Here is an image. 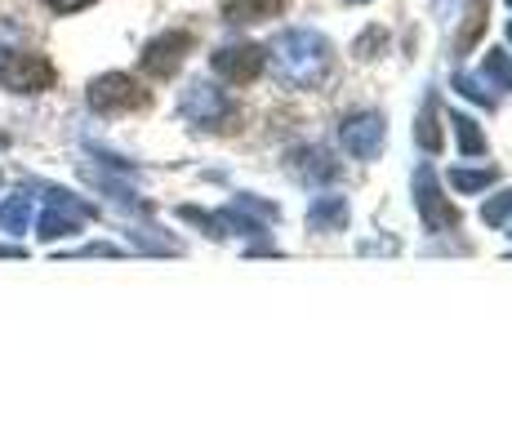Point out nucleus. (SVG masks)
<instances>
[{
  "label": "nucleus",
  "mask_w": 512,
  "mask_h": 445,
  "mask_svg": "<svg viewBox=\"0 0 512 445\" xmlns=\"http://www.w3.org/2000/svg\"><path fill=\"white\" fill-rule=\"evenodd\" d=\"M85 178H90V183H94L103 196H112L121 210H130V214H147V210H152V205H147L130 183H121V178H107V174H98V170H85Z\"/></svg>",
  "instance_id": "obj_15"
},
{
  "label": "nucleus",
  "mask_w": 512,
  "mask_h": 445,
  "mask_svg": "<svg viewBox=\"0 0 512 445\" xmlns=\"http://www.w3.org/2000/svg\"><path fill=\"white\" fill-rule=\"evenodd\" d=\"M192 54V32H161V36H152V41L143 45V54H139V67L147 76H156V81H165V76H174L183 67V58Z\"/></svg>",
  "instance_id": "obj_7"
},
{
  "label": "nucleus",
  "mask_w": 512,
  "mask_h": 445,
  "mask_svg": "<svg viewBox=\"0 0 512 445\" xmlns=\"http://www.w3.org/2000/svg\"><path fill=\"white\" fill-rule=\"evenodd\" d=\"M179 116L192 130H232L236 121V103L228 89H219L214 81H187L179 94Z\"/></svg>",
  "instance_id": "obj_3"
},
{
  "label": "nucleus",
  "mask_w": 512,
  "mask_h": 445,
  "mask_svg": "<svg viewBox=\"0 0 512 445\" xmlns=\"http://www.w3.org/2000/svg\"><path fill=\"white\" fill-rule=\"evenodd\" d=\"M147 89L139 76L130 72H103L94 76L90 89H85V103L94 107L98 116H121V112H139V107H147Z\"/></svg>",
  "instance_id": "obj_4"
},
{
  "label": "nucleus",
  "mask_w": 512,
  "mask_h": 445,
  "mask_svg": "<svg viewBox=\"0 0 512 445\" xmlns=\"http://www.w3.org/2000/svg\"><path fill=\"white\" fill-rule=\"evenodd\" d=\"M352 219V205H348V196L343 192H321V196H312V205H308V232H317V236H334V232H343Z\"/></svg>",
  "instance_id": "obj_10"
},
{
  "label": "nucleus",
  "mask_w": 512,
  "mask_h": 445,
  "mask_svg": "<svg viewBox=\"0 0 512 445\" xmlns=\"http://www.w3.org/2000/svg\"><path fill=\"white\" fill-rule=\"evenodd\" d=\"M415 210L423 219V232H432V236L459 232V210L450 205L446 187H441V178L432 165H419L415 170Z\"/></svg>",
  "instance_id": "obj_5"
},
{
  "label": "nucleus",
  "mask_w": 512,
  "mask_h": 445,
  "mask_svg": "<svg viewBox=\"0 0 512 445\" xmlns=\"http://www.w3.org/2000/svg\"><path fill=\"white\" fill-rule=\"evenodd\" d=\"M67 259H121V245H112V241H94V245H81V250H72Z\"/></svg>",
  "instance_id": "obj_25"
},
{
  "label": "nucleus",
  "mask_w": 512,
  "mask_h": 445,
  "mask_svg": "<svg viewBox=\"0 0 512 445\" xmlns=\"http://www.w3.org/2000/svg\"><path fill=\"white\" fill-rule=\"evenodd\" d=\"M446 125H450V134H455V143L464 156H486V134H481V125L472 121L468 112H450Z\"/></svg>",
  "instance_id": "obj_16"
},
{
  "label": "nucleus",
  "mask_w": 512,
  "mask_h": 445,
  "mask_svg": "<svg viewBox=\"0 0 512 445\" xmlns=\"http://www.w3.org/2000/svg\"><path fill=\"white\" fill-rule=\"evenodd\" d=\"M23 41H27L23 27L0 18V89H9V94H45V89H54L58 72L45 54L27 49Z\"/></svg>",
  "instance_id": "obj_2"
},
{
  "label": "nucleus",
  "mask_w": 512,
  "mask_h": 445,
  "mask_svg": "<svg viewBox=\"0 0 512 445\" xmlns=\"http://www.w3.org/2000/svg\"><path fill=\"white\" fill-rule=\"evenodd\" d=\"M236 210H254L263 223H277V219H281V210H277V205L259 201V196H250V192H236Z\"/></svg>",
  "instance_id": "obj_24"
},
{
  "label": "nucleus",
  "mask_w": 512,
  "mask_h": 445,
  "mask_svg": "<svg viewBox=\"0 0 512 445\" xmlns=\"http://www.w3.org/2000/svg\"><path fill=\"white\" fill-rule=\"evenodd\" d=\"M383 49H388V32H379V27H370V32L357 36V45H352V58H361V63H370V58H379Z\"/></svg>",
  "instance_id": "obj_23"
},
{
  "label": "nucleus",
  "mask_w": 512,
  "mask_h": 445,
  "mask_svg": "<svg viewBox=\"0 0 512 445\" xmlns=\"http://www.w3.org/2000/svg\"><path fill=\"white\" fill-rule=\"evenodd\" d=\"M486 14H490V0H468V9H464V32L455 36V49L459 54H468L472 45H477V36H481V27H486Z\"/></svg>",
  "instance_id": "obj_18"
},
{
  "label": "nucleus",
  "mask_w": 512,
  "mask_h": 445,
  "mask_svg": "<svg viewBox=\"0 0 512 445\" xmlns=\"http://www.w3.org/2000/svg\"><path fill=\"white\" fill-rule=\"evenodd\" d=\"M85 223H90V219H85V214H76V210H67V205H45L41 219H36V236H41V245H54V241L76 236Z\"/></svg>",
  "instance_id": "obj_11"
},
{
  "label": "nucleus",
  "mask_w": 512,
  "mask_h": 445,
  "mask_svg": "<svg viewBox=\"0 0 512 445\" xmlns=\"http://www.w3.org/2000/svg\"><path fill=\"white\" fill-rule=\"evenodd\" d=\"M285 170L294 178H303V183H334L343 170L339 161L326 152V147H290L285 152Z\"/></svg>",
  "instance_id": "obj_9"
},
{
  "label": "nucleus",
  "mask_w": 512,
  "mask_h": 445,
  "mask_svg": "<svg viewBox=\"0 0 512 445\" xmlns=\"http://www.w3.org/2000/svg\"><path fill=\"white\" fill-rule=\"evenodd\" d=\"M0 147H9V134L5 130H0Z\"/></svg>",
  "instance_id": "obj_27"
},
{
  "label": "nucleus",
  "mask_w": 512,
  "mask_h": 445,
  "mask_svg": "<svg viewBox=\"0 0 512 445\" xmlns=\"http://www.w3.org/2000/svg\"><path fill=\"white\" fill-rule=\"evenodd\" d=\"M508 41H512V23H508Z\"/></svg>",
  "instance_id": "obj_29"
},
{
  "label": "nucleus",
  "mask_w": 512,
  "mask_h": 445,
  "mask_svg": "<svg viewBox=\"0 0 512 445\" xmlns=\"http://www.w3.org/2000/svg\"><path fill=\"white\" fill-rule=\"evenodd\" d=\"M455 89L468 98V103H481V107H495V85L477 72H459L455 76Z\"/></svg>",
  "instance_id": "obj_20"
},
{
  "label": "nucleus",
  "mask_w": 512,
  "mask_h": 445,
  "mask_svg": "<svg viewBox=\"0 0 512 445\" xmlns=\"http://www.w3.org/2000/svg\"><path fill=\"white\" fill-rule=\"evenodd\" d=\"M0 183H5V174H0Z\"/></svg>",
  "instance_id": "obj_30"
},
{
  "label": "nucleus",
  "mask_w": 512,
  "mask_h": 445,
  "mask_svg": "<svg viewBox=\"0 0 512 445\" xmlns=\"http://www.w3.org/2000/svg\"><path fill=\"white\" fill-rule=\"evenodd\" d=\"M281 0H228L223 5V23L228 27H254V23H268V18L281 14Z\"/></svg>",
  "instance_id": "obj_12"
},
{
  "label": "nucleus",
  "mask_w": 512,
  "mask_h": 445,
  "mask_svg": "<svg viewBox=\"0 0 512 445\" xmlns=\"http://www.w3.org/2000/svg\"><path fill=\"white\" fill-rule=\"evenodd\" d=\"M130 241L147 254H179L183 250V245L174 241V236H165L161 227H130Z\"/></svg>",
  "instance_id": "obj_19"
},
{
  "label": "nucleus",
  "mask_w": 512,
  "mask_h": 445,
  "mask_svg": "<svg viewBox=\"0 0 512 445\" xmlns=\"http://www.w3.org/2000/svg\"><path fill=\"white\" fill-rule=\"evenodd\" d=\"M210 67L232 85H250L254 76L268 67V49L263 45H250V41H236V45H219L210 54Z\"/></svg>",
  "instance_id": "obj_8"
},
{
  "label": "nucleus",
  "mask_w": 512,
  "mask_h": 445,
  "mask_svg": "<svg viewBox=\"0 0 512 445\" xmlns=\"http://www.w3.org/2000/svg\"><path fill=\"white\" fill-rule=\"evenodd\" d=\"M486 76L495 89H512V54L508 49H486Z\"/></svg>",
  "instance_id": "obj_21"
},
{
  "label": "nucleus",
  "mask_w": 512,
  "mask_h": 445,
  "mask_svg": "<svg viewBox=\"0 0 512 445\" xmlns=\"http://www.w3.org/2000/svg\"><path fill=\"white\" fill-rule=\"evenodd\" d=\"M45 9H54V14H81V9L98 5V0H41Z\"/></svg>",
  "instance_id": "obj_26"
},
{
  "label": "nucleus",
  "mask_w": 512,
  "mask_h": 445,
  "mask_svg": "<svg viewBox=\"0 0 512 445\" xmlns=\"http://www.w3.org/2000/svg\"><path fill=\"white\" fill-rule=\"evenodd\" d=\"M272 72L281 76L290 89H321L334 72V45L312 27H294V32H281L268 49Z\"/></svg>",
  "instance_id": "obj_1"
},
{
  "label": "nucleus",
  "mask_w": 512,
  "mask_h": 445,
  "mask_svg": "<svg viewBox=\"0 0 512 445\" xmlns=\"http://www.w3.org/2000/svg\"><path fill=\"white\" fill-rule=\"evenodd\" d=\"M415 143L423 147V152H441V143H446V130H441V103H437V94L423 98L419 121H415Z\"/></svg>",
  "instance_id": "obj_14"
},
{
  "label": "nucleus",
  "mask_w": 512,
  "mask_h": 445,
  "mask_svg": "<svg viewBox=\"0 0 512 445\" xmlns=\"http://www.w3.org/2000/svg\"><path fill=\"white\" fill-rule=\"evenodd\" d=\"M36 219V201H32V187L27 192H14L0 201V232L5 236H23Z\"/></svg>",
  "instance_id": "obj_13"
},
{
  "label": "nucleus",
  "mask_w": 512,
  "mask_h": 445,
  "mask_svg": "<svg viewBox=\"0 0 512 445\" xmlns=\"http://www.w3.org/2000/svg\"><path fill=\"white\" fill-rule=\"evenodd\" d=\"M508 5H512V0H508Z\"/></svg>",
  "instance_id": "obj_31"
},
{
  "label": "nucleus",
  "mask_w": 512,
  "mask_h": 445,
  "mask_svg": "<svg viewBox=\"0 0 512 445\" xmlns=\"http://www.w3.org/2000/svg\"><path fill=\"white\" fill-rule=\"evenodd\" d=\"M481 223L486 227H508L512 223V187L486 196V205H481Z\"/></svg>",
  "instance_id": "obj_22"
},
{
  "label": "nucleus",
  "mask_w": 512,
  "mask_h": 445,
  "mask_svg": "<svg viewBox=\"0 0 512 445\" xmlns=\"http://www.w3.org/2000/svg\"><path fill=\"white\" fill-rule=\"evenodd\" d=\"M339 143L352 161H361V165L379 161L383 143H388V121H383V112H370V107L366 112H348L339 121Z\"/></svg>",
  "instance_id": "obj_6"
},
{
  "label": "nucleus",
  "mask_w": 512,
  "mask_h": 445,
  "mask_svg": "<svg viewBox=\"0 0 512 445\" xmlns=\"http://www.w3.org/2000/svg\"><path fill=\"white\" fill-rule=\"evenodd\" d=\"M348 5H366V0H348Z\"/></svg>",
  "instance_id": "obj_28"
},
{
  "label": "nucleus",
  "mask_w": 512,
  "mask_h": 445,
  "mask_svg": "<svg viewBox=\"0 0 512 445\" xmlns=\"http://www.w3.org/2000/svg\"><path fill=\"white\" fill-rule=\"evenodd\" d=\"M495 183H499V170H495V165H477V170L459 165V170H450V187H455L459 196H481V192H490Z\"/></svg>",
  "instance_id": "obj_17"
}]
</instances>
